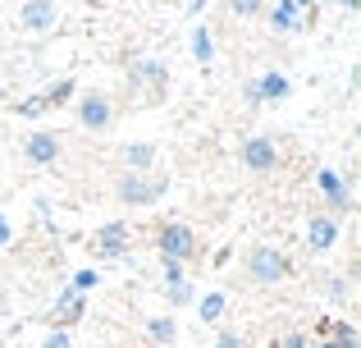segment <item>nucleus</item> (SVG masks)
<instances>
[{
	"label": "nucleus",
	"instance_id": "nucleus-1",
	"mask_svg": "<svg viewBox=\"0 0 361 348\" xmlns=\"http://www.w3.org/2000/svg\"><path fill=\"white\" fill-rule=\"evenodd\" d=\"M243 266H247V280H252V284H279V280L293 275V257L283 248H274V243H252Z\"/></svg>",
	"mask_w": 361,
	"mask_h": 348
},
{
	"label": "nucleus",
	"instance_id": "nucleus-2",
	"mask_svg": "<svg viewBox=\"0 0 361 348\" xmlns=\"http://www.w3.org/2000/svg\"><path fill=\"white\" fill-rule=\"evenodd\" d=\"M165 188H169V179L165 174H133V170H123L115 179V197L123 206H151V202H160L165 197Z\"/></svg>",
	"mask_w": 361,
	"mask_h": 348
},
{
	"label": "nucleus",
	"instance_id": "nucleus-3",
	"mask_svg": "<svg viewBox=\"0 0 361 348\" xmlns=\"http://www.w3.org/2000/svg\"><path fill=\"white\" fill-rule=\"evenodd\" d=\"M156 252H160V261H178V266H188V261H197V234L188 229L183 220H165L156 229Z\"/></svg>",
	"mask_w": 361,
	"mask_h": 348
},
{
	"label": "nucleus",
	"instance_id": "nucleus-4",
	"mask_svg": "<svg viewBox=\"0 0 361 348\" xmlns=\"http://www.w3.org/2000/svg\"><path fill=\"white\" fill-rule=\"evenodd\" d=\"M78 124L87 128V133H106V128L115 124V101H110L106 92H82L78 97Z\"/></svg>",
	"mask_w": 361,
	"mask_h": 348
},
{
	"label": "nucleus",
	"instance_id": "nucleus-5",
	"mask_svg": "<svg viewBox=\"0 0 361 348\" xmlns=\"http://www.w3.org/2000/svg\"><path fill=\"white\" fill-rule=\"evenodd\" d=\"M316 188L325 193V206H329L325 215H334V220H338V215L353 211V193H348V179L338 174V170H329V165H325V170L316 174Z\"/></svg>",
	"mask_w": 361,
	"mask_h": 348
},
{
	"label": "nucleus",
	"instance_id": "nucleus-6",
	"mask_svg": "<svg viewBox=\"0 0 361 348\" xmlns=\"http://www.w3.org/2000/svg\"><path fill=\"white\" fill-rule=\"evenodd\" d=\"M243 165H247L252 174H270V170H279V147H274V138H265V133L247 138V143H243Z\"/></svg>",
	"mask_w": 361,
	"mask_h": 348
},
{
	"label": "nucleus",
	"instance_id": "nucleus-7",
	"mask_svg": "<svg viewBox=\"0 0 361 348\" xmlns=\"http://www.w3.org/2000/svg\"><path fill=\"white\" fill-rule=\"evenodd\" d=\"M60 152H64V138L55 133V128H37V133H27V143H23V156L32 165H55Z\"/></svg>",
	"mask_w": 361,
	"mask_h": 348
},
{
	"label": "nucleus",
	"instance_id": "nucleus-8",
	"mask_svg": "<svg viewBox=\"0 0 361 348\" xmlns=\"http://www.w3.org/2000/svg\"><path fill=\"white\" fill-rule=\"evenodd\" d=\"M92 252H97V257H106V261L128 257V224H123V220H110L106 229H97V234H92Z\"/></svg>",
	"mask_w": 361,
	"mask_h": 348
},
{
	"label": "nucleus",
	"instance_id": "nucleus-9",
	"mask_svg": "<svg viewBox=\"0 0 361 348\" xmlns=\"http://www.w3.org/2000/svg\"><path fill=\"white\" fill-rule=\"evenodd\" d=\"M293 92V83H288V73H279V69H265L256 83H247V101L252 106H265V101H283Z\"/></svg>",
	"mask_w": 361,
	"mask_h": 348
},
{
	"label": "nucleus",
	"instance_id": "nucleus-10",
	"mask_svg": "<svg viewBox=\"0 0 361 348\" xmlns=\"http://www.w3.org/2000/svg\"><path fill=\"white\" fill-rule=\"evenodd\" d=\"M334 243H338V220H334V215H325V211H316L307 220V248L311 252H329Z\"/></svg>",
	"mask_w": 361,
	"mask_h": 348
},
{
	"label": "nucleus",
	"instance_id": "nucleus-11",
	"mask_svg": "<svg viewBox=\"0 0 361 348\" xmlns=\"http://www.w3.org/2000/svg\"><path fill=\"white\" fill-rule=\"evenodd\" d=\"M128 78L137 83V88H151V97H165V88H169V69L160 60H137L128 69Z\"/></svg>",
	"mask_w": 361,
	"mask_h": 348
},
{
	"label": "nucleus",
	"instance_id": "nucleus-12",
	"mask_svg": "<svg viewBox=\"0 0 361 348\" xmlns=\"http://www.w3.org/2000/svg\"><path fill=\"white\" fill-rule=\"evenodd\" d=\"M82 312H87V298L73 294V289H64L60 303H55V312H51V330H69V325H78Z\"/></svg>",
	"mask_w": 361,
	"mask_h": 348
},
{
	"label": "nucleus",
	"instance_id": "nucleus-13",
	"mask_svg": "<svg viewBox=\"0 0 361 348\" xmlns=\"http://www.w3.org/2000/svg\"><path fill=\"white\" fill-rule=\"evenodd\" d=\"M265 18H270L274 32H302V28H307V14L298 9V0H274V5L265 9Z\"/></svg>",
	"mask_w": 361,
	"mask_h": 348
},
{
	"label": "nucleus",
	"instance_id": "nucleus-14",
	"mask_svg": "<svg viewBox=\"0 0 361 348\" xmlns=\"http://www.w3.org/2000/svg\"><path fill=\"white\" fill-rule=\"evenodd\" d=\"M18 23H23L27 32H51V28L60 23V5H37V0H23Z\"/></svg>",
	"mask_w": 361,
	"mask_h": 348
},
{
	"label": "nucleus",
	"instance_id": "nucleus-15",
	"mask_svg": "<svg viewBox=\"0 0 361 348\" xmlns=\"http://www.w3.org/2000/svg\"><path fill=\"white\" fill-rule=\"evenodd\" d=\"M119 161H123V170L147 174L151 165H156V143H128V147H119Z\"/></svg>",
	"mask_w": 361,
	"mask_h": 348
},
{
	"label": "nucleus",
	"instance_id": "nucleus-16",
	"mask_svg": "<svg viewBox=\"0 0 361 348\" xmlns=\"http://www.w3.org/2000/svg\"><path fill=\"white\" fill-rule=\"evenodd\" d=\"M192 60L202 64V69H211V64H215V37H211V28H206V23L192 28Z\"/></svg>",
	"mask_w": 361,
	"mask_h": 348
},
{
	"label": "nucleus",
	"instance_id": "nucleus-17",
	"mask_svg": "<svg viewBox=\"0 0 361 348\" xmlns=\"http://www.w3.org/2000/svg\"><path fill=\"white\" fill-rule=\"evenodd\" d=\"M147 335L156 344H174L178 340V321H174V316H151V321H147Z\"/></svg>",
	"mask_w": 361,
	"mask_h": 348
},
{
	"label": "nucleus",
	"instance_id": "nucleus-18",
	"mask_svg": "<svg viewBox=\"0 0 361 348\" xmlns=\"http://www.w3.org/2000/svg\"><path fill=\"white\" fill-rule=\"evenodd\" d=\"M73 97V78H60V83H51V88L42 92V101H46V110H55V106H64V101Z\"/></svg>",
	"mask_w": 361,
	"mask_h": 348
},
{
	"label": "nucleus",
	"instance_id": "nucleus-19",
	"mask_svg": "<svg viewBox=\"0 0 361 348\" xmlns=\"http://www.w3.org/2000/svg\"><path fill=\"white\" fill-rule=\"evenodd\" d=\"M197 316H202L206 325H215V321L224 316V294H206L202 303H197Z\"/></svg>",
	"mask_w": 361,
	"mask_h": 348
},
{
	"label": "nucleus",
	"instance_id": "nucleus-20",
	"mask_svg": "<svg viewBox=\"0 0 361 348\" xmlns=\"http://www.w3.org/2000/svg\"><path fill=\"white\" fill-rule=\"evenodd\" d=\"M165 298H169L174 307H188L197 294H192V284H188V280H178V284H165Z\"/></svg>",
	"mask_w": 361,
	"mask_h": 348
},
{
	"label": "nucleus",
	"instance_id": "nucleus-21",
	"mask_svg": "<svg viewBox=\"0 0 361 348\" xmlns=\"http://www.w3.org/2000/svg\"><path fill=\"white\" fill-rule=\"evenodd\" d=\"M229 9L238 18H256V14H265V0H229Z\"/></svg>",
	"mask_w": 361,
	"mask_h": 348
},
{
	"label": "nucleus",
	"instance_id": "nucleus-22",
	"mask_svg": "<svg viewBox=\"0 0 361 348\" xmlns=\"http://www.w3.org/2000/svg\"><path fill=\"white\" fill-rule=\"evenodd\" d=\"M42 110H46V101H42V97H27V101H18V106H14V115L32 119V115H42Z\"/></svg>",
	"mask_w": 361,
	"mask_h": 348
},
{
	"label": "nucleus",
	"instance_id": "nucleus-23",
	"mask_svg": "<svg viewBox=\"0 0 361 348\" xmlns=\"http://www.w3.org/2000/svg\"><path fill=\"white\" fill-rule=\"evenodd\" d=\"M325 294L334 298V303H348V280L343 275H334V280H325Z\"/></svg>",
	"mask_w": 361,
	"mask_h": 348
},
{
	"label": "nucleus",
	"instance_id": "nucleus-24",
	"mask_svg": "<svg viewBox=\"0 0 361 348\" xmlns=\"http://www.w3.org/2000/svg\"><path fill=\"white\" fill-rule=\"evenodd\" d=\"M92 284H97V270H78V275H73V284H69V289H73V294H87Z\"/></svg>",
	"mask_w": 361,
	"mask_h": 348
},
{
	"label": "nucleus",
	"instance_id": "nucleus-25",
	"mask_svg": "<svg viewBox=\"0 0 361 348\" xmlns=\"http://www.w3.org/2000/svg\"><path fill=\"white\" fill-rule=\"evenodd\" d=\"M215 348H247V340H243V335H233V330H224L220 340H215Z\"/></svg>",
	"mask_w": 361,
	"mask_h": 348
},
{
	"label": "nucleus",
	"instance_id": "nucleus-26",
	"mask_svg": "<svg viewBox=\"0 0 361 348\" xmlns=\"http://www.w3.org/2000/svg\"><path fill=\"white\" fill-rule=\"evenodd\" d=\"M42 348H69V330H51L46 335V344Z\"/></svg>",
	"mask_w": 361,
	"mask_h": 348
},
{
	"label": "nucleus",
	"instance_id": "nucleus-27",
	"mask_svg": "<svg viewBox=\"0 0 361 348\" xmlns=\"http://www.w3.org/2000/svg\"><path fill=\"white\" fill-rule=\"evenodd\" d=\"M178 280H188L183 266H178V261H165V284H178Z\"/></svg>",
	"mask_w": 361,
	"mask_h": 348
},
{
	"label": "nucleus",
	"instance_id": "nucleus-28",
	"mask_svg": "<svg viewBox=\"0 0 361 348\" xmlns=\"http://www.w3.org/2000/svg\"><path fill=\"white\" fill-rule=\"evenodd\" d=\"M9 239H14V229H9V220H5V215H0V248H5Z\"/></svg>",
	"mask_w": 361,
	"mask_h": 348
},
{
	"label": "nucleus",
	"instance_id": "nucleus-29",
	"mask_svg": "<svg viewBox=\"0 0 361 348\" xmlns=\"http://www.w3.org/2000/svg\"><path fill=\"white\" fill-rule=\"evenodd\" d=\"M316 348H361V344H343V340H320Z\"/></svg>",
	"mask_w": 361,
	"mask_h": 348
},
{
	"label": "nucleus",
	"instance_id": "nucleus-30",
	"mask_svg": "<svg viewBox=\"0 0 361 348\" xmlns=\"http://www.w3.org/2000/svg\"><path fill=\"white\" fill-rule=\"evenodd\" d=\"M283 348H307V335H288V340H283Z\"/></svg>",
	"mask_w": 361,
	"mask_h": 348
},
{
	"label": "nucleus",
	"instance_id": "nucleus-31",
	"mask_svg": "<svg viewBox=\"0 0 361 348\" xmlns=\"http://www.w3.org/2000/svg\"><path fill=\"white\" fill-rule=\"evenodd\" d=\"M37 5H60V0H37Z\"/></svg>",
	"mask_w": 361,
	"mask_h": 348
},
{
	"label": "nucleus",
	"instance_id": "nucleus-32",
	"mask_svg": "<svg viewBox=\"0 0 361 348\" xmlns=\"http://www.w3.org/2000/svg\"><path fill=\"white\" fill-rule=\"evenodd\" d=\"M0 97H5V88H0Z\"/></svg>",
	"mask_w": 361,
	"mask_h": 348
},
{
	"label": "nucleus",
	"instance_id": "nucleus-33",
	"mask_svg": "<svg viewBox=\"0 0 361 348\" xmlns=\"http://www.w3.org/2000/svg\"><path fill=\"white\" fill-rule=\"evenodd\" d=\"M0 348H5V344H0Z\"/></svg>",
	"mask_w": 361,
	"mask_h": 348
}]
</instances>
